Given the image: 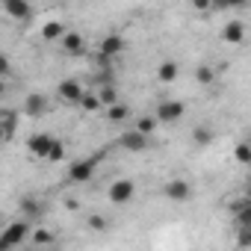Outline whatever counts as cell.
Here are the masks:
<instances>
[{"instance_id": "27", "label": "cell", "mask_w": 251, "mask_h": 251, "mask_svg": "<svg viewBox=\"0 0 251 251\" xmlns=\"http://www.w3.org/2000/svg\"><path fill=\"white\" fill-rule=\"evenodd\" d=\"M33 242H36V245H50L53 236H50L48 230H36V233H33Z\"/></svg>"}, {"instance_id": "22", "label": "cell", "mask_w": 251, "mask_h": 251, "mask_svg": "<svg viewBox=\"0 0 251 251\" xmlns=\"http://www.w3.org/2000/svg\"><path fill=\"white\" fill-rule=\"evenodd\" d=\"M154 127H157V121H154V118H139V124H136V130H139V133H145V136H148Z\"/></svg>"}, {"instance_id": "29", "label": "cell", "mask_w": 251, "mask_h": 251, "mask_svg": "<svg viewBox=\"0 0 251 251\" xmlns=\"http://www.w3.org/2000/svg\"><path fill=\"white\" fill-rule=\"evenodd\" d=\"M9 68H12V65H9V56H6V53H0V77L9 74Z\"/></svg>"}, {"instance_id": "32", "label": "cell", "mask_w": 251, "mask_h": 251, "mask_svg": "<svg viewBox=\"0 0 251 251\" xmlns=\"http://www.w3.org/2000/svg\"><path fill=\"white\" fill-rule=\"evenodd\" d=\"M3 92H6V83H3V80H0V95H3Z\"/></svg>"}, {"instance_id": "7", "label": "cell", "mask_w": 251, "mask_h": 251, "mask_svg": "<svg viewBox=\"0 0 251 251\" xmlns=\"http://www.w3.org/2000/svg\"><path fill=\"white\" fill-rule=\"evenodd\" d=\"M48 109H50V103H48V98H45V95L33 92V95H27V98H24V112H27V115H45Z\"/></svg>"}, {"instance_id": "16", "label": "cell", "mask_w": 251, "mask_h": 251, "mask_svg": "<svg viewBox=\"0 0 251 251\" xmlns=\"http://www.w3.org/2000/svg\"><path fill=\"white\" fill-rule=\"evenodd\" d=\"M77 103H80V106H83L86 112H98V109L103 106V103H100V98H98V95H92V92H83Z\"/></svg>"}, {"instance_id": "24", "label": "cell", "mask_w": 251, "mask_h": 251, "mask_svg": "<svg viewBox=\"0 0 251 251\" xmlns=\"http://www.w3.org/2000/svg\"><path fill=\"white\" fill-rule=\"evenodd\" d=\"M248 0H216V6L219 9H239V6H245Z\"/></svg>"}, {"instance_id": "25", "label": "cell", "mask_w": 251, "mask_h": 251, "mask_svg": "<svg viewBox=\"0 0 251 251\" xmlns=\"http://www.w3.org/2000/svg\"><path fill=\"white\" fill-rule=\"evenodd\" d=\"M248 160H251V151H248V145H245V142H242V145H236V163H242V166H245Z\"/></svg>"}, {"instance_id": "12", "label": "cell", "mask_w": 251, "mask_h": 251, "mask_svg": "<svg viewBox=\"0 0 251 251\" xmlns=\"http://www.w3.org/2000/svg\"><path fill=\"white\" fill-rule=\"evenodd\" d=\"M3 6H6V12H9L15 21H27V18L33 15V6L27 3V0H6Z\"/></svg>"}, {"instance_id": "19", "label": "cell", "mask_w": 251, "mask_h": 251, "mask_svg": "<svg viewBox=\"0 0 251 251\" xmlns=\"http://www.w3.org/2000/svg\"><path fill=\"white\" fill-rule=\"evenodd\" d=\"M192 139H195L198 145H210V142H213V130H210V127H195V130H192Z\"/></svg>"}, {"instance_id": "23", "label": "cell", "mask_w": 251, "mask_h": 251, "mask_svg": "<svg viewBox=\"0 0 251 251\" xmlns=\"http://www.w3.org/2000/svg\"><path fill=\"white\" fill-rule=\"evenodd\" d=\"M195 77H198V83H213V68H207V65H201L198 71H195Z\"/></svg>"}, {"instance_id": "20", "label": "cell", "mask_w": 251, "mask_h": 251, "mask_svg": "<svg viewBox=\"0 0 251 251\" xmlns=\"http://www.w3.org/2000/svg\"><path fill=\"white\" fill-rule=\"evenodd\" d=\"M62 157H65V145L53 139V145H50V151H48L45 160H50V163H62Z\"/></svg>"}, {"instance_id": "21", "label": "cell", "mask_w": 251, "mask_h": 251, "mask_svg": "<svg viewBox=\"0 0 251 251\" xmlns=\"http://www.w3.org/2000/svg\"><path fill=\"white\" fill-rule=\"evenodd\" d=\"M98 98H100V103H106V106L118 100V95H115V89H112L109 83H103V86H100V95H98Z\"/></svg>"}, {"instance_id": "14", "label": "cell", "mask_w": 251, "mask_h": 251, "mask_svg": "<svg viewBox=\"0 0 251 251\" xmlns=\"http://www.w3.org/2000/svg\"><path fill=\"white\" fill-rule=\"evenodd\" d=\"M163 192H166V198H172V201H186L192 189H189V183H186V180H169Z\"/></svg>"}, {"instance_id": "3", "label": "cell", "mask_w": 251, "mask_h": 251, "mask_svg": "<svg viewBox=\"0 0 251 251\" xmlns=\"http://www.w3.org/2000/svg\"><path fill=\"white\" fill-rule=\"evenodd\" d=\"M183 112H186V103H183V100H163V103L157 106V121L172 124V121H180Z\"/></svg>"}, {"instance_id": "8", "label": "cell", "mask_w": 251, "mask_h": 251, "mask_svg": "<svg viewBox=\"0 0 251 251\" xmlns=\"http://www.w3.org/2000/svg\"><path fill=\"white\" fill-rule=\"evenodd\" d=\"M50 145H53V139H50L48 133H36V136H30V139H27V148H30V154H33V157H48Z\"/></svg>"}, {"instance_id": "11", "label": "cell", "mask_w": 251, "mask_h": 251, "mask_svg": "<svg viewBox=\"0 0 251 251\" xmlns=\"http://www.w3.org/2000/svg\"><path fill=\"white\" fill-rule=\"evenodd\" d=\"M177 74H180V62H175V59H163L157 65V80L160 83H175Z\"/></svg>"}, {"instance_id": "31", "label": "cell", "mask_w": 251, "mask_h": 251, "mask_svg": "<svg viewBox=\"0 0 251 251\" xmlns=\"http://www.w3.org/2000/svg\"><path fill=\"white\" fill-rule=\"evenodd\" d=\"M6 142V133H3V124H0V145H3Z\"/></svg>"}, {"instance_id": "6", "label": "cell", "mask_w": 251, "mask_h": 251, "mask_svg": "<svg viewBox=\"0 0 251 251\" xmlns=\"http://www.w3.org/2000/svg\"><path fill=\"white\" fill-rule=\"evenodd\" d=\"M121 148L124 151H145L148 148V136L133 127L130 133H121Z\"/></svg>"}, {"instance_id": "33", "label": "cell", "mask_w": 251, "mask_h": 251, "mask_svg": "<svg viewBox=\"0 0 251 251\" xmlns=\"http://www.w3.org/2000/svg\"><path fill=\"white\" fill-rule=\"evenodd\" d=\"M0 227H3V216H0Z\"/></svg>"}, {"instance_id": "13", "label": "cell", "mask_w": 251, "mask_h": 251, "mask_svg": "<svg viewBox=\"0 0 251 251\" xmlns=\"http://www.w3.org/2000/svg\"><path fill=\"white\" fill-rule=\"evenodd\" d=\"M121 50H124V39H121V36H115V33H109V36L100 42V56H106V59L118 56Z\"/></svg>"}, {"instance_id": "10", "label": "cell", "mask_w": 251, "mask_h": 251, "mask_svg": "<svg viewBox=\"0 0 251 251\" xmlns=\"http://www.w3.org/2000/svg\"><path fill=\"white\" fill-rule=\"evenodd\" d=\"M59 42H62V50H68V53H83L86 50V39L74 30H65Z\"/></svg>"}, {"instance_id": "34", "label": "cell", "mask_w": 251, "mask_h": 251, "mask_svg": "<svg viewBox=\"0 0 251 251\" xmlns=\"http://www.w3.org/2000/svg\"><path fill=\"white\" fill-rule=\"evenodd\" d=\"M0 3H6V0H0Z\"/></svg>"}, {"instance_id": "2", "label": "cell", "mask_w": 251, "mask_h": 251, "mask_svg": "<svg viewBox=\"0 0 251 251\" xmlns=\"http://www.w3.org/2000/svg\"><path fill=\"white\" fill-rule=\"evenodd\" d=\"M133 195H136V186H133V180H127V177L109 183V201H112V204H127V201H133Z\"/></svg>"}, {"instance_id": "4", "label": "cell", "mask_w": 251, "mask_h": 251, "mask_svg": "<svg viewBox=\"0 0 251 251\" xmlns=\"http://www.w3.org/2000/svg\"><path fill=\"white\" fill-rule=\"evenodd\" d=\"M95 157L92 160H74L71 166H68V180L71 183H86V180H92V175H95Z\"/></svg>"}, {"instance_id": "30", "label": "cell", "mask_w": 251, "mask_h": 251, "mask_svg": "<svg viewBox=\"0 0 251 251\" xmlns=\"http://www.w3.org/2000/svg\"><path fill=\"white\" fill-rule=\"evenodd\" d=\"M192 6H195L198 12H207V9L213 6V0H192Z\"/></svg>"}, {"instance_id": "17", "label": "cell", "mask_w": 251, "mask_h": 251, "mask_svg": "<svg viewBox=\"0 0 251 251\" xmlns=\"http://www.w3.org/2000/svg\"><path fill=\"white\" fill-rule=\"evenodd\" d=\"M106 118H109V121H124V118H127V106L118 103V100L109 103V106H106Z\"/></svg>"}, {"instance_id": "1", "label": "cell", "mask_w": 251, "mask_h": 251, "mask_svg": "<svg viewBox=\"0 0 251 251\" xmlns=\"http://www.w3.org/2000/svg\"><path fill=\"white\" fill-rule=\"evenodd\" d=\"M27 233H30V222H12L9 227H0V239H3L6 248L21 245L27 239Z\"/></svg>"}, {"instance_id": "15", "label": "cell", "mask_w": 251, "mask_h": 251, "mask_svg": "<svg viewBox=\"0 0 251 251\" xmlns=\"http://www.w3.org/2000/svg\"><path fill=\"white\" fill-rule=\"evenodd\" d=\"M62 33H65L62 21H48V24L42 27V39H45V42H59V39H62Z\"/></svg>"}, {"instance_id": "5", "label": "cell", "mask_w": 251, "mask_h": 251, "mask_svg": "<svg viewBox=\"0 0 251 251\" xmlns=\"http://www.w3.org/2000/svg\"><path fill=\"white\" fill-rule=\"evenodd\" d=\"M56 92H59V98H62V100L77 103V100H80V95H83L86 89H83V83H80V80H71V77H68V80H62V83L56 86Z\"/></svg>"}, {"instance_id": "18", "label": "cell", "mask_w": 251, "mask_h": 251, "mask_svg": "<svg viewBox=\"0 0 251 251\" xmlns=\"http://www.w3.org/2000/svg\"><path fill=\"white\" fill-rule=\"evenodd\" d=\"M21 210H24L27 216H33V219L42 216V204H39L36 198H24V201H21Z\"/></svg>"}, {"instance_id": "26", "label": "cell", "mask_w": 251, "mask_h": 251, "mask_svg": "<svg viewBox=\"0 0 251 251\" xmlns=\"http://www.w3.org/2000/svg\"><path fill=\"white\" fill-rule=\"evenodd\" d=\"M89 227H92V230H106L109 225H106L103 216H89Z\"/></svg>"}, {"instance_id": "9", "label": "cell", "mask_w": 251, "mask_h": 251, "mask_svg": "<svg viewBox=\"0 0 251 251\" xmlns=\"http://www.w3.org/2000/svg\"><path fill=\"white\" fill-rule=\"evenodd\" d=\"M222 39H225L227 45H242V39H245V24H242V21H227L225 30H222Z\"/></svg>"}, {"instance_id": "28", "label": "cell", "mask_w": 251, "mask_h": 251, "mask_svg": "<svg viewBox=\"0 0 251 251\" xmlns=\"http://www.w3.org/2000/svg\"><path fill=\"white\" fill-rule=\"evenodd\" d=\"M230 210H233V213H242V210H251V204H248V198H236V201L230 204Z\"/></svg>"}]
</instances>
